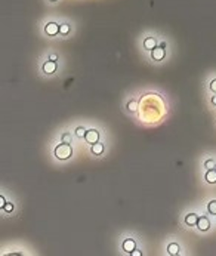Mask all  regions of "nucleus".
<instances>
[{
	"mask_svg": "<svg viewBox=\"0 0 216 256\" xmlns=\"http://www.w3.org/2000/svg\"><path fill=\"white\" fill-rule=\"evenodd\" d=\"M68 31H70V27L67 24H62V25L59 27V33H61V34H68Z\"/></svg>",
	"mask_w": 216,
	"mask_h": 256,
	"instance_id": "2eb2a0df",
	"label": "nucleus"
},
{
	"mask_svg": "<svg viewBox=\"0 0 216 256\" xmlns=\"http://www.w3.org/2000/svg\"><path fill=\"white\" fill-rule=\"evenodd\" d=\"M132 255H133V256H141L142 253H141L139 250H133V252H132Z\"/></svg>",
	"mask_w": 216,
	"mask_h": 256,
	"instance_id": "4be33fe9",
	"label": "nucleus"
},
{
	"mask_svg": "<svg viewBox=\"0 0 216 256\" xmlns=\"http://www.w3.org/2000/svg\"><path fill=\"white\" fill-rule=\"evenodd\" d=\"M51 2H55V0H51Z\"/></svg>",
	"mask_w": 216,
	"mask_h": 256,
	"instance_id": "393cba45",
	"label": "nucleus"
},
{
	"mask_svg": "<svg viewBox=\"0 0 216 256\" xmlns=\"http://www.w3.org/2000/svg\"><path fill=\"white\" fill-rule=\"evenodd\" d=\"M3 209H5V212H7V213H11V212L13 210V204H12V203H6V206H5V207H3Z\"/></svg>",
	"mask_w": 216,
	"mask_h": 256,
	"instance_id": "6ab92c4d",
	"label": "nucleus"
},
{
	"mask_svg": "<svg viewBox=\"0 0 216 256\" xmlns=\"http://www.w3.org/2000/svg\"><path fill=\"white\" fill-rule=\"evenodd\" d=\"M71 154H73V150L70 147L68 144H61V145H58L55 148V155H56V159L59 160H67L71 157Z\"/></svg>",
	"mask_w": 216,
	"mask_h": 256,
	"instance_id": "f257e3e1",
	"label": "nucleus"
},
{
	"mask_svg": "<svg viewBox=\"0 0 216 256\" xmlns=\"http://www.w3.org/2000/svg\"><path fill=\"white\" fill-rule=\"evenodd\" d=\"M85 138L89 144H96L98 141H99V133H98V130H95V129H91V130L86 132Z\"/></svg>",
	"mask_w": 216,
	"mask_h": 256,
	"instance_id": "f03ea898",
	"label": "nucleus"
},
{
	"mask_svg": "<svg viewBox=\"0 0 216 256\" xmlns=\"http://www.w3.org/2000/svg\"><path fill=\"white\" fill-rule=\"evenodd\" d=\"M204 167H207V170H210V169L216 167V165H215V161H213V160H207V161L204 163Z\"/></svg>",
	"mask_w": 216,
	"mask_h": 256,
	"instance_id": "f3484780",
	"label": "nucleus"
},
{
	"mask_svg": "<svg viewBox=\"0 0 216 256\" xmlns=\"http://www.w3.org/2000/svg\"><path fill=\"white\" fill-rule=\"evenodd\" d=\"M55 70H56V62H55V61H47V62L43 64V71H45L46 74L55 73Z\"/></svg>",
	"mask_w": 216,
	"mask_h": 256,
	"instance_id": "423d86ee",
	"label": "nucleus"
},
{
	"mask_svg": "<svg viewBox=\"0 0 216 256\" xmlns=\"http://www.w3.org/2000/svg\"><path fill=\"white\" fill-rule=\"evenodd\" d=\"M61 141H62L64 144H70V142H71V135H70V133H64Z\"/></svg>",
	"mask_w": 216,
	"mask_h": 256,
	"instance_id": "a211bd4d",
	"label": "nucleus"
},
{
	"mask_svg": "<svg viewBox=\"0 0 216 256\" xmlns=\"http://www.w3.org/2000/svg\"><path fill=\"white\" fill-rule=\"evenodd\" d=\"M102 151H104V145L102 144H99V142H96V144H92V153L93 154H102Z\"/></svg>",
	"mask_w": 216,
	"mask_h": 256,
	"instance_id": "9b49d317",
	"label": "nucleus"
},
{
	"mask_svg": "<svg viewBox=\"0 0 216 256\" xmlns=\"http://www.w3.org/2000/svg\"><path fill=\"white\" fill-rule=\"evenodd\" d=\"M59 33V25L55 22H49L47 25H46V34H49V36H55Z\"/></svg>",
	"mask_w": 216,
	"mask_h": 256,
	"instance_id": "39448f33",
	"label": "nucleus"
},
{
	"mask_svg": "<svg viewBox=\"0 0 216 256\" xmlns=\"http://www.w3.org/2000/svg\"><path fill=\"white\" fill-rule=\"evenodd\" d=\"M207 210L210 212L212 215H216V200H212L209 206H207Z\"/></svg>",
	"mask_w": 216,
	"mask_h": 256,
	"instance_id": "4468645a",
	"label": "nucleus"
},
{
	"mask_svg": "<svg viewBox=\"0 0 216 256\" xmlns=\"http://www.w3.org/2000/svg\"><path fill=\"white\" fill-rule=\"evenodd\" d=\"M197 227H199L200 231H207V229H209V227H210V222H209V219H207V218L200 216L199 221H197Z\"/></svg>",
	"mask_w": 216,
	"mask_h": 256,
	"instance_id": "20e7f679",
	"label": "nucleus"
},
{
	"mask_svg": "<svg viewBox=\"0 0 216 256\" xmlns=\"http://www.w3.org/2000/svg\"><path fill=\"white\" fill-rule=\"evenodd\" d=\"M210 89H212V91H213V92H215V93H216V80H213V81H212V83H210Z\"/></svg>",
	"mask_w": 216,
	"mask_h": 256,
	"instance_id": "412c9836",
	"label": "nucleus"
},
{
	"mask_svg": "<svg viewBox=\"0 0 216 256\" xmlns=\"http://www.w3.org/2000/svg\"><path fill=\"white\" fill-rule=\"evenodd\" d=\"M197 221H199V216L195 213H189L185 218V222H187L188 225H197Z\"/></svg>",
	"mask_w": 216,
	"mask_h": 256,
	"instance_id": "9d476101",
	"label": "nucleus"
},
{
	"mask_svg": "<svg viewBox=\"0 0 216 256\" xmlns=\"http://www.w3.org/2000/svg\"><path fill=\"white\" fill-rule=\"evenodd\" d=\"M167 252L170 253V255H178L179 253V246L176 243H172V244L167 246Z\"/></svg>",
	"mask_w": 216,
	"mask_h": 256,
	"instance_id": "f8f14e48",
	"label": "nucleus"
},
{
	"mask_svg": "<svg viewBox=\"0 0 216 256\" xmlns=\"http://www.w3.org/2000/svg\"><path fill=\"white\" fill-rule=\"evenodd\" d=\"M49 61H56V55H55V53H52L51 57H49Z\"/></svg>",
	"mask_w": 216,
	"mask_h": 256,
	"instance_id": "5701e85b",
	"label": "nucleus"
},
{
	"mask_svg": "<svg viewBox=\"0 0 216 256\" xmlns=\"http://www.w3.org/2000/svg\"><path fill=\"white\" fill-rule=\"evenodd\" d=\"M123 249H125L127 253H132V252L135 250V241L130 239H127L123 241Z\"/></svg>",
	"mask_w": 216,
	"mask_h": 256,
	"instance_id": "0eeeda50",
	"label": "nucleus"
},
{
	"mask_svg": "<svg viewBox=\"0 0 216 256\" xmlns=\"http://www.w3.org/2000/svg\"><path fill=\"white\" fill-rule=\"evenodd\" d=\"M155 46H157V42H155L153 37H148V39H145V42H144V47H145V49H150V51H153Z\"/></svg>",
	"mask_w": 216,
	"mask_h": 256,
	"instance_id": "1a4fd4ad",
	"label": "nucleus"
},
{
	"mask_svg": "<svg viewBox=\"0 0 216 256\" xmlns=\"http://www.w3.org/2000/svg\"><path fill=\"white\" fill-rule=\"evenodd\" d=\"M212 102H213V104H215V105H216V95H215V96H213V98H212Z\"/></svg>",
	"mask_w": 216,
	"mask_h": 256,
	"instance_id": "b1692460",
	"label": "nucleus"
},
{
	"mask_svg": "<svg viewBox=\"0 0 216 256\" xmlns=\"http://www.w3.org/2000/svg\"><path fill=\"white\" fill-rule=\"evenodd\" d=\"M6 203H7V201L3 199V195H0V207H2V209H3V207L6 206Z\"/></svg>",
	"mask_w": 216,
	"mask_h": 256,
	"instance_id": "aec40b11",
	"label": "nucleus"
},
{
	"mask_svg": "<svg viewBox=\"0 0 216 256\" xmlns=\"http://www.w3.org/2000/svg\"><path fill=\"white\" fill-rule=\"evenodd\" d=\"M206 181H207L209 184H215L216 182V169L207 170V173H206Z\"/></svg>",
	"mask_w": 216,
	"mask_h": 256,
	"instance_id": "6e6552de",
	"label": "nucleus"
},
{
	"mask_svg": "<svg viewBox=\"0 0 216 256\" xmlns=\"http://www.w3.org/2000/svg\"><path fill=\"white\" fill-rule=\"evenodd\" d=\"M76 135H77L79 138H85L86 130L83 129V127H77V129H76Z\"/></svg>",
	"mask_w": 216,
	"mask_h": 256,
	"instance_id": "dca6fc26",
	"label": "nucleus"
},
{
	"mask_svg": "<svg viewBox=\"0 0 216 256\" xmlns=\"http://www.w3.org/2000/svg\"><path fill=\"white\" fill-rule=\"evenodd\" d=\"M127 110H129L130 113H136L138 111V102L136 101H130V102L127 104Z\"/></svg>",
	"mask_w": 216,
	"mask_h": 256,
	"instance_id": "ddd939ff",
	"label": "nucleus"
},
{
	"mask_svg": "<svg viewBox=\"0 0 216 256\" xmlns=\"http://www.w3.org/2000/svg\"><path fill=\"white\" fill-rule=\"evenodd\" d=\"M151 55H153V59H154V61H161V59L164 58L166 52H164V49H163V47H160V46L157 47V46H155L153 51H151Z\"/></svg>",
	"mask_w": 216,
	"mask_h": 256,
	"instance_id": "7ed1b4c3",
	"label": "nucleus"
}]
</instances>
